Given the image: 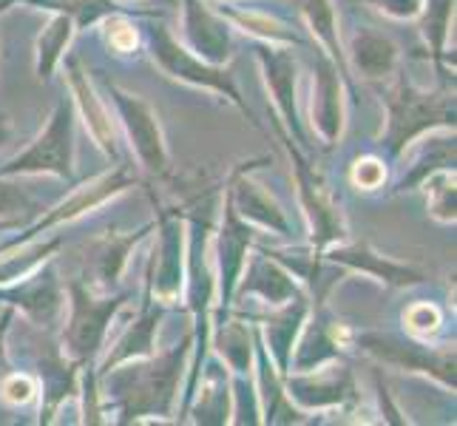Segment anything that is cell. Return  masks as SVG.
I'll use <instances>...</instances> for the list:
<instances>
[{
  "label": "cell",
  "mask_w": 457,
  "mask_h": 426,
  "mask_svg": "<svg viewBox=\"0 0 457 426\" xmlns=\"http://www.w3.org/2000/svg\"><path fill=\"white\" fill-rule=\"evenodd\" d=\"M350 91L344 71L338 63L324 49H315V69H312V100H310V122L315 134L321 137L327 148H333L344 137V117H346V100L344 94Z\"/></svg>",
  "instance_id": "cell-14"
},
{
  "label": "cell",
  "mask_w": 457,
  "mask_h": 426,
  "mask_svg": "<svg viewBox=\"0 0 457 426\" xmlns=\"http://www.w3.org/2000/svg\"><path fill=\"white\" fill-rule=\"evenodd\" d=\"M298 293H304V288L295 281V276L285 264H278L273 256H267L259 247L242 267L233 302L242 296H259L267 307H278V305L290 302V298H295Z\"/></svg>",
  "instance_id": "cell-22"
},
{
  "label": "cell",
  "mask_w": 457,
  "mask_h": 426,
  "mask_svg": "<svg viewBox=\"0 0 457 426\" xmlns=\"http://www.w3.org/2000/svg\"><path fill=\"white\" fill-rule=\"evenodd\" d=\"M204 370L196 378L194 396L187 401L185 413L191 409L194 423H208V426H222L230 423V375L222 372L219 364H202Z\"/></svg>",
  "instance_id": "cell-28"
},
{
  "label": "cell",
  "mask_w": 457,
  "mask_h": 426,
  "mask_svg": "<svg viewBox=\"0 0 457 426\" xmlns=\"http://www.w3.org/2000/svg\"><path fill=\"white\" fill-rule=\"evenodd\" d=\"M367 4L392 21H418L423 9V0H367Z\"/></svg>",
  "instance_id": "cell-39"
},
{
  "label": "cell",
  "mask_w": 457,
  "mask_h": 426,
  "mask_svg": "<svg viewBox=\"0 0 457 426\" xmlns=\"http://www.w3.org/2000/svg\"><path fill=\"white\" fill-rule=\"evenodd\" d=\"M148 54L156 66H160V71L170 77V80H179V83H187L194 88H208V91L222 94V97H228L242 114L250 117V108L242 100L239 86H236L230 69L213 66V63L196 57L185 43H179L177 38H173V31L162 21L148 26Z\"/></svg>",
  "instance_id": "cell-4"
},
{
  "label": "cell",
  "mask_w": 457,
  "mask_h": 426,
  "mask_svg": "<svg viewBox=\"0 0 457 426\" xmlns=\"http://www.w3.org/2000/svg\"><path fill=\"white\" fill-rule=\"evenodd\" d=\"M350 180L358 191H378L386 182V163L381 156H361L350 168Z\"/></svg>",
  "instance_id": "cell-37"
},
{
  "label": "cell",
  "mask_w": 457,
  "mask_h": 426,
  "mask_svg": "<svg viewBox=\"0 0 457 426\" xmlns=\"http://www.w3.org/2000/svg\"><path fill=\"white\" fill-rule=\"evenodd\" d=\"M452 14H454V0H423V9L418 14L420 23V38L427 43V57H432V66L440 71V83L454 86V74L446 69V43H449V29H452Z\"/></svg>",
  "instance_id": "cell-29"
},
{
  "label": "cell",
  "mask_w": 457,
  "mask_h": 426,
  "mask_svg": "<svg viewBox=\"0 0 457 426\" xmlns=\"http://www.w3.org/2000/svg\"><path fill=\"white\" fill-rule=\"evenodd\" d=\"M156 242L151 250L145 293L160 305H173L185 288V216L179 211H160Z\"/></svg>",
  "instance_id": "cell-10"
},
{
  "label": "cell",
  "mask_w": 457,
  "mask_h": 426,
  "mask_svg": "<svg viewBox=\"0 0 457 426\" xmlns=\"http://www.w3.org/2000/svg\"><path fill=\"white\" fill-rule=\"evenodd\" d=\"M23 4L35 6V9H46V12L69 14L77 29H88V26L100 23V21L114 18V14H139V18L151 14V12H139V9L122 6L120 0H23Z\"/></svg>",
  "instance_id": "cell-33"
},
{
  "label": "cell",
  "mask_w": 457,
  "mask_h": 426,
  "mask_svg": "<svg viewBox=\"0 0 457 426\" xmlns=\"http://www.w3.org/2000/svg\"><path fill=\"white\" fill-rule=\"evenodd\" d=\"M386 91L384 151L398 160L412 142L437 129H454V86L423 88L406 71H395Z\"/></svg>",
  "instance_id": "cell-2"
},
{
  "label": "cell",
  "mask_w": 457,
  "mask_h": 426,
  "mask_svg": "<svg viewBox=\"0 0 457 426\" xmlns=\"http://www.w3.org/2000/svg\"><path fill=\"white\" fill-rule=\"evenodd\" d=\"M12 139V117L6 112H0V148Z\"/></svg>",
  "instance_id": "cell-43"
},
{
  "label": "cell",
  "mask_w": 457,
  "mask_h": 426,
  "mask_svg": "<svg viewBox=\"0 0 457 426\" xmlns=\"http://www.w3.org/2000/svg\"><path fill=\"white\" fill-rule=\"evenodd\" d=\"M375 389H378V401H381V409H384V418L389 423H403V418H398L401 415L398 406H392V401H389V389L384 387L381 372H378V370H375Z\"/></svg>",
  "instance_id": "cell-42"
},
{
  "label": "cell",
  "mask_w": 457,
  "mask_h": 426,
  "mask_svg": "<svg viewBox=\"0 0 457 426\" xmlns=\"http://www.w3.org/2000/svg\"><path fill=\"white\" fill-rule=\"evenodd\" d=\"M287 398L302 413H324V409H350L358 404V381L355 372L338 361H329L315 370L287 372L285 375Z\"/></svg>",
  "instance_id": "cell-12"
},
{
  "label": "cell",
  "mask_w": 457,
  "mask_h": 426,
  "mask_svg": "<svg viewBox=\"0 0 457 426\" xmlns=\"http://www.w3.org/2000/svg\"><path fill=\"white\" fill-rule=\"evenodd\" d=\"M211 319L213 324L208 344L216 347V353L228 364L230 375H253V324L230 307L211 315Z\"/></svg>",
  "instance_id": "cell-25"
},
{
  "label": "cell",
  "mask_w": 457,
  "mask_h": 426,
  "mask_svg": "<svg viewBox=\"0 0 457 426\" xmlns=\"http://www.w3.org/2000/svg\"><path fill=\"white\" fill-rule=\"evenodd\" d=\"M69 290V322L62 327V355L74 364H94L103 353L108 324L129 302V293H94L86 281L71 279Z\"/></svg>",
  "instance_id": "cell-3"
},
{
  "label": "cell",
  "mask_w": 457,
  "mask_h": 426,
  "mask_svg": "<svg viewBox=\"0 0 457 426\" xmlns=\"http://www.w3.org/2000/svg\"><path fill=\"white\" fill-rule=\"evenodd\" d=\"M97 80H100V91L105 94V103L114 105V112L122 122V131L129 137L131 151L137 154L143 171L156 180H165L170 173V156H168L162 122L156 108L139 97V94H131L129 88L108 80V77H97Z\"/></svg>",
  "instance_id": "cell-5"
},
{
  "label": "cell",
  "mask_w": 457,
  "mask_h": 426,
  "mask_svg": "<svg viewBox=\"0 0 457 426\" xmlns=\"http://www.w3.org/2000/svg\"><path fill=\"white\" fill-rule=\"evenodd\" d=\"M14 4H18V0H0V12H6V9L14 6Z\"/></svg>",
  "instance_id": "cell-44"
},
{
  "label": "cell",
  "mask_w": 457,
  "mask_h": 426,
  "mask_svg": "<svg viewBox=\"0 0 457 426\" xmlns=\"http://www.w3.org/2000/svg\"><path fill=\"white\" fill-rule=\"evenodd\" d=\"M346 69H355L364 80H384L398 71L401 49L395 40L372 26H358L344 46Z\"/></svg>",
  "instance_id": "cell-23"
},
{
  "label": "cell",
  "mask_w": 457,
  "mask_h": 426,
  "mask_svg": "<svg viewBox=\"0 0 457 426\" xmlns=\"http://www.w3.org/2000/svg\"><path fill=\"white\" fill-rule=\"evenodd\" d=\"M182 35L185 46L196 57L213 63V66H228L233 54L230 23L204 0H182Z\"/></svg>",
  "instance_id": "cell-18"
},
{
  "label": "cell",
  "mask_w": 457,
  "mask_h": 426,
  "mask_svg": "<svg viewBox=\"0 0 457 426\" xmlns=\"http://www.w3.org/2000/svg\"><path fill=\"white\" fill-rule=\"evenodd\" d=\"M154 230V222H148L145 228H137V230H108L105 236H100L97 242L91 245V254L86 262V271H88V288L94 293H112L120 276L129 264V256L134 254V247L145 239V236Z\"/></svg>",
  "instance_id": "cell-21"
},
{
  "label": "cell",
  "mask_w": 457,
  "mask_h": 426,
  "mask_svg": "<svg viewBox=\"0 0 457 426\" xmlns=\"http://www.w3.org/2000/svg\"><path fill=\"white\" fill-rule=\"evenodd\" d=\"M310 305H312L310 296L298 293L295 298H290V302L278 305V307H267L264 313L253 315V327L259 330L264 350L270 353L273 364L281 375H287V370H290L293 347H295V338L302 333V327L310 315Z\"/></svg>",
  "instance_id": "cell-19"
},
{
  "label": "cell",
  "mask_w": 457,
  "mask_h": 426,
  "mask_svg": "<svg viewBox=\"0 0 457 426\" xmlns=\"http://www.w3.org/2000/svg\"><path fill=\"white\" fill-rule=\"evenodd\" d=\"M409 148H412V154H409V165L403 171V177L395 185V194L415 191L437 168H454V129H437L423 134Z\"/></svg>",
  "instance_id": "cell-26"
},
{
  "label": "cell",
  "mask_w": 457,
  "mask_h": 426,
  "mask_svg": "<svg viewBox=\"0 0 457 426\" xmlns=\"http://www.w3.org/2000/svg\"><path fill=\"white\" fill-rule=\"evenodd\" d=\"M256 60L262 66L264 86L270 91L273 114L298 146L304 151L312 148V142L304 131V120L298 114V63L290 52V46L278 43H259L256 40Z\"/></svg>",
  "instance_id": "cell-9"
},
{
  "label": "cell",
  "mask_w": 457,
  "mask_h": 426,
  "mask_svg": "<svg viewBox=\"0 0 457 426\" xmlns=\"http://www.w3.org/2000/svg\"><path fill=\"white\" fill-rule=\"evenodd\" d=\"M329 264H338L344 271H355L367 279H375L384 288H412V284L427 281V271H420L412 262H398L392 256L378 254L370 242H350L329 245L321 254Z\"/></svg>",
  "instance_id": "cell-16"
},
{
  "label": "cell",
  "mask_w": 457,
  "mask_h": 426,
  "mask_svg": "<svg viewBox=\"0 0 457 426\" xmlns=\"http://www.w3.org/2000/svg\"><path fill=\"white\" fill-rule=\"evenodd\" d=\"M222 222L213 228V271H216V313L233 305L236 284H239L242 267L247 262V250L256 239V230L250 222L236 213L228 196H222Z\"/></svg>",
  "instance_id": "cell-13"
},
{
  "label": "cell",
  "mask_w": 457,
  "mask_h": 426,
  "mask_svg": "<svg viewBox=\"0 0 457 426\" xmlns=\"http://www.w3.org/2000/svg\"><path fill=\"white\" fill-rule=\"evenodd\" d=\"M134 182H137V177H131L125 165L108 171V173H103V177L91 180L88 185L77 188V191L69 199H62L60 205H54L52 211H46L21 236H14V239L6 242V245H21V242H29V239H40V236H46L52 228H57L62 222H74L77 216H83V213H88L94 208H100V205L108 202L112 196L129 191V188H134Z\"/></svg>",
  "instance_id": "cell-15"
},
{
  "label": "cell",
  "mask_w": 457,
  "mask_h": 426,
  "mask_svg": "<svg viewBox=\"0 0 457 426\" xmlns=\"http://www.w3.org/2000/svg\"><path fill=\"white\" fill-rule=\"evenodd\" d=\"M14 319V307H4L0 310V381H4V375H6V367H9V361H6V333H9V324Z\"/></svg>",
  "instance_id": "cell-41"
},
{
  "label": "cell",
  "mask_w": 457,
  "mask_h": 426,
  "mask_svg": "<svg viewBox=\"0 0 457 426\" xmlns=\"http://www.w3.org/2000/svg\"><path fill=\"white\" fill-rule=\"evenodd\" d=\"M194 350V330L165 353H151L97 375L103 406H114L117 423L168 421L179 398V384Z\"/></svg>",
  "instance_id": "cell-1"
},
{
  "label": "cell",
  "mask_w": 457,
  "mask_h": 426,
  "mask_svg": "<svg viewBox=\"0 0 457 426\" xmlns=\"http://www.w3.org/2000/svg\"><path fill=\"white\" fill-rule=\"evenodd\" d=\"M37 398V384L29 372H6L0 381V401L12 406H23Z\"/></svg>",
  "instance_id": "cell-38"
},
{
  "label": "cell",
  "mask_w": 457,
  "mask_h": 426,
  "mask_svg": "<svg viewBox=\"0 0 457 426\" xmlns=\"http://www.w3.org/2000/svg\"><path fill=\"white\" fill-rule=\"evenodd\" d=\"M162 315H165V305L154 302V298L145 293V305H143V310H139L137 322L129 324V330H125V333L114 341V347L108 350V355L100 361V367L94 372L100 375L105 370L122 364V361L151 355L154 347H156V330H160Z\"/></svg>",
  "instance_id": "cell-27"
},
{
  "label": "cell",
  "mask_w": 457,
  "mask_h": 426,
  "mask_svg": "<svg viewBox=\"0 0 457 426\" xmlns=\"http://www.w3.org/2000/svg\"><path fill=\"white\" fill-rule=\"evenodd\" d=\"M74 103L60 97L46 129L29 142V148L14 154L0 165V177H23V173H52L71 182L74 180Z\"/></svg>",
  "instance_id": "cell-6"
},
{
  "label": "cell",
  "mask_w": 457,
  "mask_h": 426,
  "mask_svg": "<svg viewBox=\"0 0 457 426\" xmlns=\"http://www.w3.org/2000/svg\"><path fill=\"white\" fill-rule=\"evenodd\" d=\"M40 211V205L31 199L18 182L0 177V219H21L23 213Z\"/></svg>",
  "instance_id": "cell-36"
},
{
  "label": "cell",
  "mask_w": 457,
  "mask_h": 426,
  "mask_svg": "<svg viewBox=\"0 0 457 426\" xmlns=\"http://www.w3.org/2000/svg\"><path fill=\"white\" fill-rule=\"evenodd\" d=\"M276 131L285 142V148L290 154V163H293V177H295V188H298V202H302V211L310 222V247H315L319 254L329 245H338L344 239H350V228H346V216L338 205L333 202V196L327 194L324 182L315 177V171L310 165V156L307 151L298 146V142L281 129V122L273 120Z\"/></svg>",
  "instance_id": "cell-7"
},
{
  "label": "cell",
  "mask_w": 457,
  "mask_h": 426,
  "mask_svg": "<svg viewBox=\"0 0 457 426\" xmlns=\"http://www.w3.org/2000/svg\"><path fill=\"white\" fill-rule=\"evenodd\" d=\"M74 31H77V26H74V21L69 18V14L52 12V21L43 26V31L35 40V71H37L40 83L52 80V74L60 66L62 54H66Z\"/></svg>",
  "instance_id": "cell-32"
},
{
  "label": "cell",
  "mask_w": 457,
  "mask_h": 426,
  "mask_svg": "<svg viewBox=\"0 0 457 426\" xmlns=\"http://www.w3.org/2000/svg\"><path fill=\"white\" fill-rule=\"evenodd\" d=\"M253 353H256V384L253 387H256V398L262 409V423H304L307 418L302 409L287 398L285 375L276 370L256 327H253Z\"/></svg>",
  "instance_id": "cell-24"
},
{
  "label": "cell",
  "mask_w": 457,
  "mask_h": 426,
  "mask_svg": "<svg viewBox=\"0 0 457 426\" xmlns=\"http://www.w3.org/2000/svg\"><path fill=\"white\" fill-rule=\"evenodd\" d=\"M420 191L427 194V211L432 219L444 225H454V168H437L420 182Z\"/></svg>",
  "instance_id": "cell-34"
},
{
  "label": "cell",
  "mask_w": 457,
  "mask_h": 426,
  "mask_svg": "<svg viewBox=\"0 0 457 426\" xmlns=\"http://www.w3.org/2000/svg\"><path fill=\"white\" fill-rule=\"evenodd\" d=\"M440 324H444V313L432 302H415L403 313V330L409 336L423 338V341H429L440 330Z\"/></svg>",
  "instance_id": "cell-35"
},
{
  "label": "cell",
  "mask_w": 457,
  "mask_h": 426,
  "mask_svg": "<svg viewBox=\"0 0 457 426\" xmlns=\"http://www.w3.org/2000/svg\"><path fill=\"white\" fill-rule=\"evenodd\" d=\"M250 171H253V163H247L230 173V185L225 188V196L230 199L236 213H239L245 222L278 233V236H290L293 225L287 219V211L281 208L278 199L267 191L262 182L250 177Z\"/></svg>",
  "instance_id": "cell-17"
},
{
  "label": "cell",
  "mask_w": 457,
  "mask_h": 426,
  "mask_svg": "<svg viewBox=\"0 0 457 426\" xmlns=\"http://www.w3.org/2000/svg\"><path fill=\"white\" fill-rule=\"evenodd\" d=\"M216 12L222 18L242 29L247 38H253L259 43H278V46H302L304 38L298 35L295 26L276 18L270 12H259V9H239V6H230V4H219Z\"/></svg>",
  "instance_id": "cell-30"
},
{
  "label": "cell",
  "mask_w": 457,
  "mask_h": 426,
  "mask_svg": "<svg viewBox=\"0 0 457 426\" xmlns=\"http://www.w3.org/2000/svg\"><path fill=\"white\" fill-rule=\"evenodd\" d=\"M298 9H302V18L310 29V35L319 43V49H324L329 57L338 63V69L344 71L346 83L353 86V74L346 69V60H344V43H341V31H338V14L333 0H298Z\"/></svg>",
  "instance_id": "cell-31"
},
{
  "label": "cell",
  "mask_w": 457,
  "mask_h": 426,
  "mask_svg": "<svg viewBox=\"0 0 457 426\" xmlns=\"http://www.w3.org/2000/svg\"><path fill=\"white\" fill-rule=\"evenodd\" d=\"M66 80H69L74 112L83 117L91 139L105 151V156L117 160L120 148H117V131H114L112 112H108V103H105L103 94L94 88V83H91V77L86 74L80 57H74V54L66 57Z\"/></svg>",
  "instance_id": "cell-20"
},
{
  "label": "cell",
  "mask_w": 457,
  "mask_h": 426,
  "mask_svg": "<svg viewBox=\"0 0 457 426\" xmlns=\"http://www.w3.org/2000/svg\"><path fill=\"white\" fill-rule=\"evenodd\" d=\"M355 344L381 361L386 367L406 370V372H420L427 378H435L440 387L454 392V347L444 344L435 347L415 336H398V333H381V330H370V333H358Z\"/></svg>",
  "instance_id": "cell-8"
},
{
  "label": "cell",
  "mask_w": 457,
  "mask_h": 426,
  "mask_svg": "<svg viewBox=\"0 0 457 426\" xmlns=\"http://www.w3.org/2000/svg\"><path fill=\"white\" fill-rule=\"evenodd\" d=\"M0 298H6L9 307L21 310L31 324L43 330H54L60 324L69 302L66 288L54 271V256L37 264L23 279L0 284Z\"/></svg>",
  "instance_id": "cell-11"
},
{
  "label": "cell",
  "mask_w": 457,
  "mask_h": 426,
  "mask_svg": "<svg viewBox=\"0 0 457 426\" xmlns=\"http://www.w3.org/2000/svg\"><path fill=\"white\" fill-rule=\"evenodd\" d=\"M120 18L122 14L108 18V26H114V31H108V43H112L117 52H129L131 46H137V31H134V26H122Z\"/></svg>",
  "instance_id": "cell-40"
}]
</instances>
